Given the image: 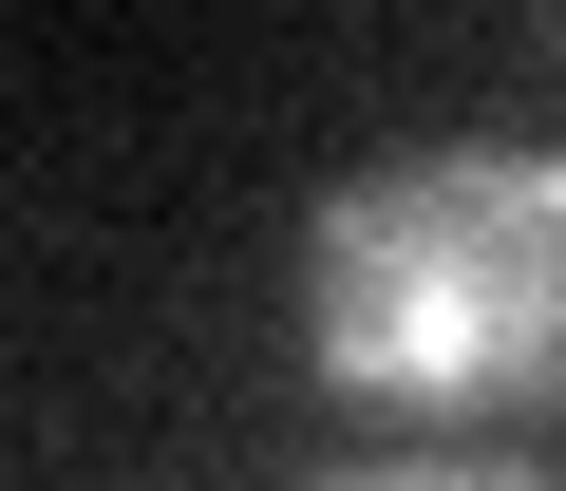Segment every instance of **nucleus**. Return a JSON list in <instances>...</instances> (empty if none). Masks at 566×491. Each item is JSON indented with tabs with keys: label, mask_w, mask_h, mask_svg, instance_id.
Wrapping results in <instances>:
<instances>
[{
	"label": "nucleus",
	"mask_w": 566,
	"mask_h": 491,
	"mask_svg": "<svg viewBox=\"0 0 566 491\" xmlns=\"http://www.w3.org/2000/svg\"><path fill=\"white\" fill-rule=\"evenodd\" d=\"M303 359L359 416H547L566 397V152L434 133L322 189Z\"/></svg>",
	"instance_id": "f257e3e1"
},
{
	"label": "nucleus",
	"mask_w": 566,
	"mask_h": 491,
	"mask_svg": "<svg viewBox=\"0 0 566 491\" xmlns=\"http://www.w3.org/2000/svg\"><path fill=\"white\" fill-rule=\"evenodd\" d=\"M303 491H566L528 453H359V472H303Z\"/></svg>",
	"instance_id": "f03ea898"
}]
</instances>
